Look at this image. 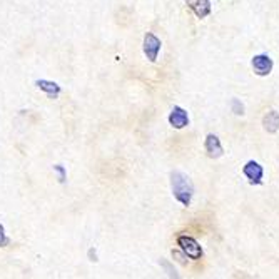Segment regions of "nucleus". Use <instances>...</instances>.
Listing matches in <instances>:
<instances>
[{
    "mask_svg": "<svg viewBox=\"0 0 279 279\" xmlns=\"http://www.w3.org/2000/svg\"><path fill=\"white\" fill-rule=\"evenodd\" d=\"M171 189L172 196L177 203L189 208L194 198V184L191 177L182 171H172L171 172Z\"/></svg>",
    "mask_w": 279,
    "mask_h": 279,
    "instance_id": "1",
    "label": "nucleus"
},
{
    "mask_svg": "<svg viewBox=\"0 0 279 279\" xmlns=\"http://www.w3.org/2000/svg\"><path fill=\"white\" fill-rule=\"evenodd\" d=\"M177 246L181 248V251L184 253L189 259L198 261L203 258V248L194 237L191 236H179L177 237Z\"/></svg>",
    "mask_w": 279,
    "mask_h": 279,
    "instance_id": "2",
    "label": "nucleus"
},
{
    "mask_svg": "<svg viewBox=\"0 0 279 279\" xmlns=\"http://www.w3.org/2000/svg\"><path fill=\"white\" fill-rule=\"evenodd\" d=\"M242 174L251 186H261L264 177V167L258 161H248L242 166Z\"/></svg>",
    "mask_w": 279,
    "mask_h": 279,
    "instance_id": "3",
    "label": "nucleus"
},
{
    "mask_svg": "<svg viewBox=\"0 0 279 279\" xmlns=\"http://www.w3.org/2000/svg\"><path fill=\"white\" fill-rule=\"evenodd\" d=\"M251 67H253L254 74L258 77H266L273 72L274 62L268 54H258L251 59Z\"/></svg>",
    "mask_w": 279,
    "mask_h": 279,
    "instance_id": "4",
    "label": "nucleus"
},
{
    "mask_svg": "<svg viewBox=\"0 0 279 279\" xmlns=\"http://www.w3.org/2000/svg\"><path fill=\"white\" fill-rule=\"evenodd\" d=\"M161 45H162L161 39H159L157 35H154L152 32H147V34L144 35L142 49H144L145 57L149 59V62L157 61V56H159V52H161Z\"/></svg>",
    "mask_w": 279,
    "mask_h": 279,
    "instance_id": "5",
    "label": "nucleus"
},
{
    "mask_svg": "<svg viewBox=\"0 0 279 279\" xmlns=\"http://www.w3.org/2000/svg\"><path fill=\"white\" fill-rule=\"evenodd\" d=\"M167 121L174 129L181 131V129H184L186 126H189V114H187L186 109H182L179 106H174L171 114H169Z\"/></svg>",
    "mask_w": 279,
    "mask_h": 279,
    "instance_id": "6",
    "label": "nucleus"
},
{
    "mask_svg": "<svg viewBox=\"0 0 279 279\" xmlns=\"http://www.w3.org/2000/svg\"><path fill=\"white\" fill-rule=\"evenodd\" d=\"M204 149L208 152V157L211 159H219L224 155V149L221 144V139L216 134H208L204 140Z\"/></svg>",
    "mask_w": 279,
    "mask_h": 279,
    "instance_id": "7",
    "label": "nucleus"
},
{
    "mask_svg": "<svg viewBox=\"0 0 279 279\" xmlns=\"http://www.w3.org/2000/svg\"><path fill=\"white\" fill-rule=\"evenodd\" d=\"M186 3L198 19H206L212 12V5L209 0H186Z\"/></svg>",
    "mask_w": 279,
    "mask_h": 279,
    "instance_id": "8",
    "label": "nucleus"
},
{
    "mask_svg": "<svg viewBox=\"0 0 279 279\" xmlns=\"http://www.w3.org/2000/svg\"><path fill=\"white\" fill-rule=\"evenodd\" d=\"M263 127L268 134H276L279 131V112L278 111H269L264 114L263 117Z\"/></svg>",
    "mask_w": 279,
    "mask_h": 279,
    "instance_id": "9",
    "label": "nucleus"
},
{
    "mask_svg": "<svg viewBox=\"0 0 279 279\" xmlns=\"http://www.w3.org/2000/svg\"><path fill=\"white\" fill-rule=\"evenodd\" d=\"M35 85H37L40 90H44V92L49 95V99H57L59 94H61V85L56 84V82H52V80L40 79V80L35 82Z\"/></svg>",
    "mask_w": 279,
    "mask_h": 279,
    "instance_id": "10",
    "label": "nucleus"
},
{
    "mask_svg": "<svg viewBox=\"0 0 279 279\" xmlns=\"http://www.w3.org/2000/svg\"><path fill=\"white\" fill-rule=\"evenodd\" d=\"M231 111L234 112L236 116H244V111H246V109H244V104H242L239 99L234 97V99L231 100Z\"/></svg>",
    "mask_w": 279,
    "mask_h": 279,
    "instance_id": "11",
    "label": "nucleus"
},
{
    "mask_svg": "<svg viewBox=\"0 0 279 279\" xmlns=\"http://www.w3.org/2000/svg\"><path fill=\"white\" fill-rule=\"evenodd\" d=\"M54 171L57 172V176H59V182H66V179H67V172H66V167L64 166H61V164H56V166H54Z\"/></svg>",
    "mask_w": 279,
    "mask_h": 279,
    "instance_id": "12",
    "label": "nucleus"
},
{
    "mask_svg": "<svg viewBox=\"0 0 279 279\" xmlns=\"http://www.w3.org/2000/svg\"><path fill=\"white\" fill-rule=\"evenodd\" d=\"M10 244V239H8V236L5 234V229H3V226L0 224V248H5V246Z\"/></svg>",
    "mask_w": 279,
    "mask_h": 279,
    "instance_id": "13",
    "label": "nucleus"
}]
</instances>
